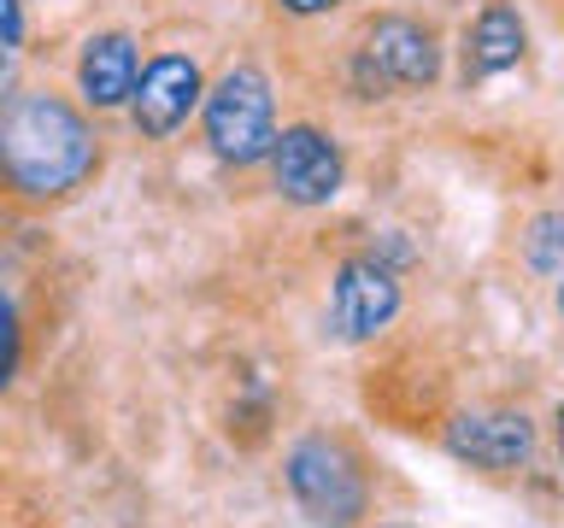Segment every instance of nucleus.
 I'll list each match as a JSON object with an SVG mask.
<instances>
[{
	"label": "nucleus",
	"mask_w": 564,
	"mask_h": 528,
	"mask_svg": "<svg viewBox=\"0 0 564 528\" xmlns=\"http://www.w3.org/2000/svg\"><path fill=\"white\" fill-rule=\"evenodd\" d=\"M206 82H200V65L183 59V53H159V59L135 77V95H130V118L148 141H165L188 123V112L200 106Z\"/></svg>",
	"instance_id": "nucleus-8"
},
{
	"label": "nucleus",
	"mask_w": 564,
	"mask_h": 528,
	"mask_svg": "<svg viewBox=\"0 0 564 528\" xmlns=\"http://www.w3.org/2000/svg\"><path fill=\"white\" fill-rule=\"evenodd\" d=\"M282 12H294V18H324V12H335L341 0H276Z\"/></svg>",
	"instance_id": "nucleus-14"
},
{
	"label": "nucleus",
	"mask_w": 564,
	"mask_h": 528,
	"mask_svg": "<svg viewBox=\"0 0 564 528\" xmlns=\"http://www.w3.org/2000/svg\"><path fill=\"white\" fill-rule=\"evenodd\" d=\"M400 271L382 264L377 253H352L335 264L329 276V323L341 341H377V334L400 317Z\"/></svg>",
	"instance_id": "nucleus-6"
},
{
	"label": "nucleus",
	"mask_w": 564,
	"mask_h": 528,
	"mask_svg": "<svg viewBox=\"0 0 564 528\" xmlns=\"http://www.w3.org/2000/svg\"><path fill=\"white\" fill-rule=\"evenodd\" d=\"M24 370V317H18V299L0 288V394L18 382Z\"/></svg>",
	"instance_id": "nucleus-12"
},
{
	"label": "nucleus",
	"mask_w": 564,
	"mask_h": 528,
	"mask_svg": "<svg viewBox=\"0 0 564 528\" xmlns=\"http://www.w3.org/2000/svg\"><path fill=\"white\" fill-rule=\"evenodd\" d=\"M523 53H529L523 12L511 7V0H488V7L470 18V30H465V47H458V77H465V88L488 82V77H506L511 65H523Z\"/></svg>",
	"instance_id": "nucleus-9"
},
{
	"label": "nucleus",
	"mask_w": 564,
	"mask_h": 528,
	"mask_svg": "<svg viewBox=\"0 0 564 528\" xmlns=\"http://www.w3.org/2000/svg\"><path fill=\"white\" fill-rule=\"evenodd\" d=\"M271 183L289 206H329L347 183V153L341 141L317 123H294V130H276L271 141Z\"/></svg>",
	"instance_id": "nucleus-7"
},
{
	"label": "nucleus",
	"mask_w": 564,
	"mask_h": 528,
	"mask_svg": "<svg viewBox=\"0 0 564 528\" xmlns=\"http://www.w3.org/2000/svg\"><path fill=\"white\" fill-rule=\"evenodd\" d=\"M24 47V0H0V53Z\"/></svg>",
	"instance_id": "nucleus-13"
},
{
	"label": "nucleus",
	"mask_w": 564,
	"mask_h": 528,
	"mask_svg": "<svg viewBox=\"0 0 564 528\" xmlns=\"http://www.w3.org/2000/svg\"><path fill=\"white\" fill-rule=\"evenodd\" d=\"M523 258L535 264L541 276H558L564 271V211H541L523 235Z\"/></svg>",
	"instance_id": "nucleus-11"
},
{
	"label": "nucleus",
	"mask_w": 564,
	"mask_h": 528,
	"mask_svg": "<svg viewBox=\"0 0 564 528\" xmlns=\"http://www.w3.org/2000/svg\"><path fill=\"white\" fill-rule=\"evenodd\" d=\"M553 435H558V475H564V394H558V422H553Z\"/></svg>",
	"instance_id": "nucleus-15"
},
{
	"label": "nucleus",
	"mask_w": 564,
	"mask_h": 528,
	"mask_svg": "<svg viewBox=\"0 0 564 528\" xmlns=\"http://www.w3.org/2000/svg\"><path fill=\"white\" fill-rule=\"evenodd\" d=\"M282 482L312 528H359L370 510V475L359 452L335 435H306L282 458Z\"/></svg>",
	"instance_id": "nucleus-3"
},
{
	"label": "nucleus",
	"mask_w": 564,
	"mask_h": 528,
	"mask_svg": "<svg viewBox=\"0 0 564 528\" xmlns=\"http://www.w3.org/2000/svg\"><path fill=\"white\" fill-rule=\"evenodd\" d=\"M441 447L482 475H511L535 458L541 429L529 411H511V405H476V411H453L441 422Z\"/></svg>",
	"instance_id": "nucleus-5"
},
{
	"label": "nucleus",
	"mask_w": 564,
	"mask_h": 528,
	"mask_svg": "<svg viewBox=\"0 0 564 528\" xmlns=\"http://www.w3.org/2000/svg\"><path fill=\"white\" fill-rule=\"evenodd\" d=\"M558 311H564V271H558Z\"/></svg>",
	"instance_id": "nucleus-16"
},
{
	"label": "nucleus",
	"mask_w": 564,
	"mask_h": 528,
	"mask_svg": "<svg viewBox=\"0 0 564 528\" xmlns=\"http://www.w3.org/2000/svg\"><path fill=\"white\" fill-rule=\"evenodd\" d=\"M206 141L224 165H259L276 141V95L259 65H236L200 95Z\"/></svg>",
	"instance_id": "nucleus-4"
},
{
	"label": "nucleus",
	"mask_w": 564,
	"mask_h": 528,
	"mask_svg": "<svg viewBox=\"0 0 564 528\" xmlns=\"http://www.w3.org/2000/svg\"><path fill=\"white\" fill-rule=\"evenodd\" d=\"M135 77H141V59H135V42L123 30H106V35H88L83 42V59H77V88L95 112H112L135 95Z\"/></svg>",
	"instance_id": "nucleus-10"
},
{
	"label": "nucleus",
	"mask_w": 564,
	"mask_h": 528,
	"mask_svg": "<svg viewBox=\"0 0 564 528\" xmlns=\"http://www.w3.org/2000/svg\"><path fill=\"white\" fill-rule=\"evenodd\" d=\"M377 528H412V522H377Z\"/></svg>",
	"instance_id": "nucleus-17"
},
{
	"label": "nucleus",
	"mask_w": 564,
	"mask_h": 528,
	"mask_svg": "<svg viewBox=\"0 0 564 528\" xmlns=\"http://www.w3.org/2000/svg\"><path fill=\"white\" fill-rule=\"evenodd\" d=\"M100 165V141L88 118L53 88H18L0 106V188L18 200H65Z\"/></svg>",
	"instance_id": "nucleus-1"
},
{
	"label": "nucleus",
	"mask_w": 564,
	"mask_h": 528,
	"mask_svg": "<svg viewBox=\"0 0 564 528\" xmlns=\"http://www.w3.org/2000/svg\"><path fill=\"white\" fill-rule=\"evenodd\" d=\"M441 35L412 12H382L359 30L352 47V95L359 100H388V95H417V88L441 82Z\"/></svg>",
	"instance_id": "nucleus-2"
}]
</instances>
